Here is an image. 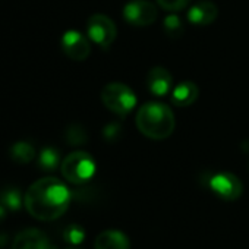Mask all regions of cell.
Listing matches in <instances>:
<instances>
[{
  "mask_svg": "<svg viewBox=\"0 0 249 249\" xmlns=\"http://www.w3.org/2000/svg\"><path fill=\"white\" fill-rule=\"evenodd\" d=\"M69 188L57 178H41L36 180L24 195V207L37 220L52 221L62 217L71 204Z\"/></svg>",
  "mask_w": 249,
  "mask_h": 249,
  "instance_id": "obj_1",
  "label": "cell"
},
{
  "mask_svg": "<svg viewBox=\"0 0 249 249\" xmlns=\"http://www.w3.org/2000/svg\"><path fill=\"white\" fill-rule=\"evenodd\" d=\"M135 122L142 135L156 141L169 138L176 126V119L172 108L159 101H150L141 106Z\"/></svg>",
  "mask_w": 249,
  "mask_h": 249,
  "instance_id": "obj_2",
  "label": "cell"
},
{
  "mask_svg": "<svg viewBox=\"0 0 249 249\" xmlns=\"http://www.w3.org/2000/svg\"><path fill=\"white\" fill-rule=\"evenodd\" d=\"M95 161L85 151H73L68 154L60 164L63 178L73 185H84L95 175Z\"/></svg>",
  "mask_w": 249,
  "mask_h": 249,
  "instance_id": "obj_3",
  "label": "cell"
},
{
  "mask_svg": "<svg viewBox=\"0 0 249 249\" xmlns=\"http://www.w3.org/2000/svg\"><path fill=\"white\" fill-rule=\"evenodd\" d=\"M103 104L117 116L129 114L137 106V95L123 82H110L101 91Z\"/></svg>",
  "mask_w": 249,
  "mask_h": 249,
  "instance_id": "obj_4",
  "label": "cell"
},
{
  "mask_svg": "<svg viewBox=\"0 0 249 249\" xmlns=\"http://www.w3.org/2000/svg\"><path fill=\"white\" fill-rule=\"evenodd\" d=\"M87 37L100 49L107 50L117 37V28L108 17L94 14L87 21Z\"/></svg>",
  "mask_w": 249,
  "mask_h": 249,
  "instance_id": "obj_5",
  "label": "cell"
},
{
  "mask_svg": "<svg viewBox=\"0 0 249 249\" xmlns=\"http://www.w3.org/2000/svg\"><path fill=\"white\" fill-rule=\"evenodd\" d=\"M159 17L157 6L150 0H131L123 8V18L134 27H148Z\"/></svg>",
  "mask_w": 249,
  "mask_h": 249,
  "instance_id": "obj_6",
  "label": "cell"
},
{
  "mask_svg": "<svg viewBox=\"0 0 249 249\" xmlns=\"http://www.w3.org/2000/svg\"><path fill=\"white\" fill-rule=\"evenodd\" d=\"M210 189L223 201H236L243 192V185L237 176L230 172L214 173L208 180Z\"/></svg>",
  "mask_w": 249,
  "mask_h": 249,
  "instance_id": "obj_7",
  "label": "cell"
},
{
  "mask_svg": "<svg viewBox=\"0 0 249 249\" xmlns=\"http://www.w3.org/2000/svg\"><path fill=\"white\" fill-rule=\"evenodd\" d=\"M60 47H62V52L71 60H75V62L85 60L91 53L89 38H87L82 33L76 30H69L62 36Z\"/></svg>",
  "mask_w": 249,
  "mask_h": 249,
  "instance_id": "obj_8",
  "label": "cell"
},
{
  "mask_svg": "<svg viewBox=\"0 0 249 249\" xmlns=\"http://www.w3.org/2000/svg\"><path fill=\"white\" fill-rule=\"evenodd\" d=\"M11 249H56L47 234L38 229H27L17 234Z\"/></svg>",
  "mask_w": 249,
  "mask_h": 249,
  "instance_id": "obj_9",
  "label": "cell"
},
{
  "mask_svg": "<svg viewBox=\"0 0 249 249\" xmlns=\"http://www.w3.org/2000/svg\"><path fill=\"white\" fill-rule=\"evenodd\" d=\"M218 17V8L211 0H201L194 3L188 11V21L195 27L211 25Z\"/></svg>",
  "mask_w": 249,
  "mask_h": 249,
  "instance_id": "obj_10",
  "label": "cell"
},
{
  "mask_svg": "<svg viewBox=\"0 0 249 249\" xmlns=\"http://www.w3.org/2000/svg\"><path fill=\"white\" fill-rule=\"evenodd\" d=\"M173 85V76L172 73L163 68V66H156L150 69L147 75V87L148 91L156 95V97H164L169 94Z\"/></svg>",
  "mask_w": 249,
  "mask_h": 249,
  "instance_id": "obj_11",
  "label": "cell"
},
{
  "mask_svg": "<svg viewBox=\"0 0 249 249\" xmlns=\"http://www.w3.org/2000/svg\"><path fill=\"white\" fill-rule=\"evenodd\" d=\"M131 243L128 236L120 230H104L94 242V249H129Z\"/></svg>",
  "mask_w": 249,
  "mask_h": 249,
  "instance_id": "obj_12",
  "label": "cell"
},
{
  "mask_svg": "<svg viewBox=\"0 0 249 249\" xmlns=\"http://www.w3.org/2000/svg\"><path fill=\"white\" fill-rule=\"evenodd\" d=\"M199 95V88L192 81L179 82L172 91V101L178 107H189L192 106Z\"/></svg>",
  "mask_w": 249,
  "mask_h": 249,
  "instance_id": "obj_13",
  "label": "cell"
},
{
  "mask_svg": "<svg viewBox=\"0 0 249 249\" xmlns=\"http://www.w3.org/2000/svg\"><path fill=\"white\" fill-rule=\"evenodd\" d=\"M9 156L12 161L17 164H28L36 159V148L31 142L18 141L11 147Z\"/></svg>",
  "mask_w": 249,
  "mask_h": 249,
  "instance_id": "obj_14",
  "label": "cell"
},
{
  "mask_svg": "<svg viewBox=\"0 0 249 249\" xmlns=\"http://www.w3.org/2000/svg\"><path fill=\"white\" fill-rule=\"evenodd\" d=\"M38 167L46 172H53L62 164L60 151L54 147H46L38 154Z\"/></svg>",
  "mask_w": 249,
  "mask_h": 249,
  "instance_id": "obj_15",
  "label": "cell"
},
{
  "mask_svg": "<svg viewBox=\"0 0 249 249\" xmlns=\"http://www.w3.org/2000/svg\"><path fill=\"white\" fill-rule=\"evenodd\" d=\"M0 204H3L9 211H18L24 205V196L17 188H6L0 192Z\"/></svg>",
  "mask_w": 249,
  "mask_h": 249,
  "instance_id": "obj_16",
  "label": "cell"
},
{
  "mask_svg": "<svg viewBox=\"0 0 249 249\" xmlns=\"http://www.w3.org/2000/svg\"><path fill=\"white\" fill-rule=\"evenodd\" d=\"M163 28H164V33L169 38H180L183 36V31H185V27H183V22L182 19L175 14V12H170L164 21H163Z\"/></svg>",
  "mask_w": 249,
  "mask_h": 249,
  "instance_id": "obj_17",
  "label": "cell"
},
{
  "mask_svg": "<svg viewBox=\"0 0 249 249\" xmlns=\"http://www.w3.org/2000/svg\"><path fill=\"white\" fill-rule=\"evenodd\" d=\"M63 239L69 245H81L85 239V230L79 224H69L63 230Z\"/></svg>",
  "mask_w": 249,
  "mask_h": 249,
  "instance_id": "obj_18",
  "label": "cell"
},
{
  "mask_svg": "<svg viewBox=\"0 0 249 249\" xmlns=\"http://www.w3.org/2000/svg\"><path fill=\"white\" fill-rule=\"evenodd\" d=\"M65 138L71 145H82L88 141L85 129L79 126V124H71L65 132Z\"/></svg>",
  "mask_w": 249,
  "mask_h": 249,
  "instance_id": "obj_19",
  "label": "cell"
},
{
  "mask_svg": "<svg viewBox=\"0 0 249 249\" xmlns=\"http://www.w3.org/2000/svg\"><path fill=\"white\" fill-rule=\"evenodd\" d=\"M122 135V124L117 122H111L108 124H106L103 129V138L107 142H116Z\"/></svg>",
  "mask_w": 249,
  "mask_h": 249,
  "instance_id": "obj_20",
  "label": "cell"
},
{
  "mask_svg": "<svg viewBox=\"0 0 249 249\" xmlns=\"http://www.w3.org/2000/svg\"><path fill=\"white\" fill-rule=\"evenodd\" d=\"M156 2L167 12H179L189 5L191 0H156Z\"/></svg>",
  "mask_w": 249,
  "mask_h": 249,
  "instance_id": "obj_21",
  "label": "cell"
},
{
  "mask_svg": "<svg viewBox=\"0 0 249 249\" xmlns=\"http://www.w3.org/2000/svg\"><path fill=\"white\" fill-rule=\"evenodd\" d=\"M8 240H9V234L8 233H0V248L6 246Z\"/></svg>",
  "mask_w": 249,
  "mask_h": 249,
  "instance_id": "obj_22",
  "label": "cell"
},
{
  "mask_svg": "<svg viewBox=\"0 0 249 249\" xmlns=\"http://www.w3.org/2000/svg\"><path fill=\"white\" fill-rule=\"evenodd\" d=\"M8 211H9V210H8L3 204H0V221H3V220H5Z\"/></svg>",
  "mask_w": 249,
  "mask_h": 249,
  "instance_id": "obj_23",
  "label": "cell"
},
{
  "mask_svg": "<svg viewBox=\"0 0 249 249\" xmlns=\"http://www.w3.org/2000/svg\"><path fill=\"white\" fill-rule=\"evenodd\" d=\"M71 249H75V248H71Z\"/></svg>",
  "mask_w": 249,
  "mask_h": 249,
  "instance_id": "obj_24",
  "label": "cell"
}]
</instances>
